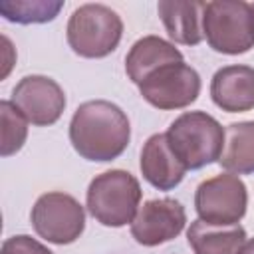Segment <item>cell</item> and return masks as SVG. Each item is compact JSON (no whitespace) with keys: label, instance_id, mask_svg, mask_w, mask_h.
Wrapping results in <instances>:
<instances>
[{"label":"cell","instance_id":"1","mask_svg":"<svg viewBox=\"0 0 254 254\" xmlns=\"http://www.w3.org/2000/svg\"><path fill=\"white\" fill-rule=\"evenodd\" d=\"M131 127L121 107L105 99L81 103L69 123V141L87 161H113L129 143Z\"/></svg>","mask_w":254,"mask_h":254},{"label":"cell","instance_id":"2","mask_svg":"<svg viewBox=\"0 0 254 254\" xmlns=\"http://www.w3.org/2000/svg\"><path fill=\"white\" fill-rule=\"evenodd\" d=\"M165 135L173 153L187 169H200L218 161L224 145L222 125L204 111L179 115Z\"/></svg>","mask_w":254,"mask_h":254},{"label":"cell","instance_id":"3","mask_svg":"<svg viewBox=\"0 0 254 254\" xmlns=\"http://www.w3.org/2000/svg\"><path fill=\"white\" fill-rule=\"evenodd\" d=\"M202 36L214 52L236 56L254 48V10L244 0H216L202 6Z\"/></svg>","mask_w":254,"mask_h":254},{"label":"cell","instance_id":"4","mask_svg":"<svg viewBox=\"0 0 254 254\" xmlns=\"http://www.w3.org/2000/svg\"><path fill=\"white\" fill-rule=\"evenodd\" d=\"M141 200L139 181L121 169L97 175L87 189V210L103 226H123L133 222Z\"/></svg>","mask_w":254,"mask_h":254},{"label":"cell","instance_id":"5","mask_svg":"<svg viewBox=\"0 0 254 254\" xmlns=\"http://www.w3.org/2000/svg\"><path fill=\"white\" fill-rule=\"evenodd\" d=\"M123 34V22L105 4H83L75 8L67 22V44L81 58L109 56Z\"/></svg>","mask_w":254,"mask_h":254},{"label":"cell","instance_id":"6","mask_svg":"<svg viewBox=\"0 0 254 254\" xmlns=\"http://www.w3.org/2000/svg\"><path fill=\"white\" fill-rule=\"evenodd\" d=\"M34 230L52 244H71L85 228L83 206L65 192H46L32 206Z\"/></svg>","mask_w":254,"mask_h":254},{"label":"cell","instance_id":"7","mask_svg":"<svg viewBox=\"0 0 254 254\" xmlns=\"http://www.w3.org/2000/svg\"><path fill=\"white\" fill-rule=\"evenodd\" d=\"M246 185L236 175H216L202 181L194 192L198 218L214 226H232L246 212Z\"/></svg>","mask_w":254,"mask_h":254},{"label":"cell","instance_id":"8","mask_svg":"<svg viewBox=\"0 0 254 254\" xmlns=\"http://www.w3.org/2000/svg\"><path fill=\"white\" fill-rule=\"evenodd\" d=\"M139 93L157 109H181L200 93V77L185 62L165 65L139 83Z\"/></svg>","mask_w":254,"mask_h":254},{"label":"cell","instance_id":"9","mask_svg":"<svg viewBox=\"0 0 254 254\" xmlns=\"http://www.w3.org/2000/svg\"><path fill=\"white\" fill-rule=\"evenodd\" d=\"M12 103L34 125L56 123L65 107V95L58 81L46 75H26L12 89Z\"/></svg>","mask_w":254,"mask_h":254},{"label":"cell","instance_id":"10","mask_svg":"<svg viewBox=\"0 0 254 254\" xmlns=\"http://www.w3.org/2000/svg\"><path fill=\"white\" fill-rule=\"evenodd\" d=\"M185 222L187 214L179 200L153 198L137 210L131 222V234L143 246H157L179 236Z\"/></svg>","mask_w":254,"mask_h":254},{"label":"cell","instance_id":"11","mask_svg":"<svg viewBox=\"0 0 254 254\" xmlns=\"http://www.w3.org/2000/svg\"><path fill=\"white\" fill-rule=\"evenodd\" d=\"M141 173L145 181L151 183L159 190H171L183 181L187 167L173 153L165 133L151 135L147 143L143 145Z\"/></svg>","mask_w":254,"mask_h":254},{"label":"cell","instance_id":"12","mask_svg":"<svg viewBox=\"0 0 254 254\" xmlns=\"http://www.w3.org/2000/svg\"><path fill=\"white\" fill-rule=\"evenodd\" d=\"M212 101L228 113H240L254 107V67L226 65L220 67L210 83Z\"/></svg>","mask_w":254,"mask_h":254},{"label":"cell","instance_id":"13","mask_svg":"<svg viewBox=\"0 0 254 254\" xmlns=\"http://www.w3.org/2000/svg\"><path fill=\"white\" fill-rule=\"evenodd\" d=\"M179 62H183V54L173 44L159 36H145L131 46L125 58V71L129 79L139 85L153 71Z\"/></svg>","mask_w":254,"mask_h":254},{"label":"cell","instance_id":"14","mask_svg":"<svg viewBox=\"0 0 254 254\" xmlns=\"http://www.w3.org/2000/svg\"><path fill=\"white\" fill-rule=\"evenodd\" d=\"M202 6L204 2H159L157 12L169 38L185 46H196L202 40Z\"/></svg>","mask_w":254,"mask_h":254},{"label":"cell","instance_id":"15","mask_svg":"<svg viewBox=\"0 0 254 254\" xmlns=\"http://www.w3.org/2000/svg\"><path fill=\"white\" fill-rule=\"evenodd\" d=\"M187 240L194 254H238L246 240V230L240 224L214 226L204 220L190 222Z\"/></svg>","mask_w":254,"mask_h":254},{"label":"cell","instance_id":"16","mask_svg":"<svg viewBox=\"0 0 254 254\" xmlns=\"http://www.w3.org/2000/svg\"><path fill=\"white\" fill-rule=\"evenodd\" d=\"M218 165L234 175L254 173V121L230 123L224 129Z\"/></svg>","mask_w":254,"mask_h":254},{"label":"cell","instance_id":"17","mask_svg":"<svg viewBox=\"0 0 254 254\" xmlns=\"http://www.w3.org/2000/svg\"><path fill=\"white\" fill-rule=\"evenodd\" d=\"M64 8V2H44V0H2L0 14L18 24H42L50 22Z\"/></svg>","mask_w":254,"mask_h":254},{"label":"cell","instance_id":"18","mask_svg":"<svg viewBox=\"0 0 254 254\" xmlns=\"http://www.w3.org/2000/svg\"><path fill=\"white\" fill-rule=\"evenodd\" d=\"M0 121H2L0 153L2 157H8L22 149L28 135V125H26L28 119L20 113V109L12 101H0Z\"/></svg>","mask_w":254,"mask_h":254},{"label":"cell","instance_id":"19","mask_svg":"<svg viewBox=\"0 0 254 254\" xmlns=\"http://www.w3.org/2000/svg\"><path fill=\"white\" fill-rule=\"evenodd\" d=\"M0 254H54V252L44 244H40L36 238L28 234H18L4 240Z\"/></svg>","mask_w":254,"mask_h":254},{"label":"cell","instance_id":"20","mask_svg":"<svg viewBox=\"0 0 254 254\" xmlns=\"http://www.w3.org/2000/svg\"><path fill=\"white\" fill-rule=\"evenodd\" d=\"M238 254H254V238H250L248 242H244V246L240 248Z\"/></svg>","mask_w":254,"mask_h":254},{"label":"cell","instance_id":"21","mask_svg":"<svg viewBox=\"0 0 254 254\" xmlns=\"http://www.w3.org/2000/svg\"><path fill=\"white\" fill-rule=\"evenodd\" d=\"M252 10H254V4H252Z\"/></svg>","mask_w":254,"mask_h":254}]
</instances>
